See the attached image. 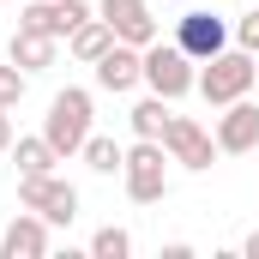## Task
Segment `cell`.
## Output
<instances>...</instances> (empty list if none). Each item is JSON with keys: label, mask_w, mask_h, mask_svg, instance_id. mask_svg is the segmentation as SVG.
<instances>
[{"label": "cell", "mask_w": 259, "mask_h": 259, "mask_svg": "<svg viewBox=\"0 0 259 259\" xmlns=\"http://www.w3.org/2000/svg\"><path fill=\"white\" fill-rule=\"evenodd\" d=\"M12 139H18L12 133V109H0V151H12Z\"/></svg>", "instance_id": "21"}, {"label": "cell", "mask_w": 259, "mask_h": 259, "mask_svg": "<svg viewBox=\"0 0 259 259\" xmlns=\"http://www.w3.org/2000/svg\"><path fill=\"white\" fill-rule=\"evenodd\" d=\"M127 253H133V235H127V229L109 223V229L91 235V259H127Z\"/></svg>", "instance_id": "18"}, {"label": "cell", "mask_w": 259, "mask_h": 259, "mask_svg": "<svg viewBox=\"0 0 259 259\" xmlns=\"http://www.w3.org/2000/svg\"><path fill=\"white\" fill-rule=\"evenodd\" d=\"M84 18H91V6H84V0H30V6L18 12V24H24V30H42V36H55V42H66Z\"/></svg>", "instance_id": "10"}, {"label": "cell", "mask_w": 259, "mask_h": 259, "mask_svg": "<svg viewBox=\"0 0 259 259\" xmlns=\"http://www.w3.org/2000/svg\"><path fill=\"white\" fill-rule=\"evenodd\" d=\"M145 91L181 103L187 91H199V61L181 42H145Z\"/></svg>", "instance_id": "3"}, {"label": "cell", "mask_w": 259, "mask_h": 259, "mask_svg": "<svg viewBox=\"0 0 259 259\" xmlns=\"http://www.w3.org/2000/svg\"><path fill=\"white\" fill-rule=\"evenodd\" d=\"M97 18H109V30H115L121 42H133V49L157 42V18H151L145 0H97Z\"/></svg>", "instance_id": "11"}, {"label": "cell", "mask_w": 259, "mask_h": 259, "mask_svg": "<svg viewBox=\"0 0 259 259\" xmlns=\"http://www.w3.org/2000/svg\"><path fill=\"white\" fill-rule=\"evenodd\" d=\"M24 84H30V72H24L18 61H6V66H0V109L24 103Z\"/></svg>", "instance_id": "19"}, {"label": "cell", "mask_w": 259, "mask_h": 259, "mask_svg": "<svg viewBox=\"0 0 259 259\" xmlns=\"http://www.w3.org/2000/svg\"><path fill=\"white\" fill-rule=\"evenodd\" d=\"M241 259H259V229L247 235V241H241Z\"/></svg>", "instance_id": "22"}, {"label": "cell", "mask_w": 259, "mask_h": 259, "mask_svg": "<svg viewBox=\"0 0 259 259\" xmlns=\"http://www.w3.org/2000/svg\"><path fill=\"white\" fill-rule=\"evenodd\" d=\"M55 49H61V42H55V36H42V30H24V24L12 30V61L24 66V72H42V66H55Z\"/></svg>", "instance_id": "14"}, {"label": "cell", "mask_w": 259, "mask_h": 259, "mask_svg": "<svg viewBox=\"0 0 259 259\" xmlns=\"http://www.w3.org/2000/svg\"><path fill=\"white\" fill-rule=\"evenodd\" d=\"M175 42H181L193 61H211V55H223V49H229V24H223V12H205V6H193V12H181Z\"/></svg>", "instance_id": "8"}, {"label": "cell", "mask_w": 259, "mask_h": 259, "mask_svg": "<svg viewBox=\"0 0 259 259\" xmlns=\"http://www.w3.org/2000/svg\"><path fill=\"white\" fill-rule=\"evenodd\" d=\"M127 127H133V139H163V127H169V97H145V103H133L127 109Z\"/></svg>", "instance_id": "16"}, {"label": "cell", "mask_w": 259, "mask_h": 259, "mask_svg": "<svg viewBox=\"0 0 259 259\" xmlns=\"http://www.w3.org/2000/svg\"><path fill=\"white\" fill-rule=\"evenodd\" d=\"M18 205L24 211H42L55 229H66L78 217V187L61 181V175H18Z\"/></svg>", "instance_id": "5"}, {"label": "cell", "mask_w": 259, "mask_h": 259, "mask_svg": "<svg viewBox=\"0 0 259 259\" xmlns=\"http://www.w3.org/2000/svg\"><path fill=\"white\" fill-rule=\"evenodd\" d=\"M91 78H97V91H133V84H145V49H133V42H115L103 61L91 66Z\"/></svg>", "instance_id": "12"}, {"label": "cell", "mask_w": 259, "mask_h": 259, "mask_svg": "<svg viewBox=\"0 0 259 259\" xmlns=\"http://www.w3.org/2000/svg\"><path fill=\"white\" fill-rule=\"evenodd\" d=\"M121 181H127V199H133V205H157V199L169 193V151H163V139H139V145H127V169H121Z\"/></svg>", "instance_id": "4"}, {"label": "cell", "mask_w": 259, "mask_h": 259, "mask_svg": "<svg viewBox=\"0 0 259 259\" xmlns=\"http://www.w3.org/2000/svg\"><path fill=\"white\" fill-rule=\"evenodd\" d=\"M42 139L66 157H78L84 151V139H91V91H78V84H66L49 97V115H42Z\"/></svg>", "instance_id": "2"}, {"label": "cell", "mask_w": 259, "mask_h": 259, "mask_svg": "<svg viewBox=\"0 0 259 259\" xmlns=\"http://www.w3.org/2000/svg\"><path fill=\"white\" fill-rule=\"evenodd\" d=\"M12 163H18V175H55L61 151H55L42 133H30V139H12Z\"/></svg>", "instance_id": "15"}, {"label": "cell", "mask_w": 259, "mask_h": 259, "mask_svg": "<svg viewBox=\"0 0 259 259\" xmlns=\"http://www.w3.org/2000/svg\"><path fill=\"white\" fill-rule=\"evenodd\" d=\"M78 157L91 163V175H121V169H127V145H115L109 133H91Z\"/></svg>", "instance_id": "17"}, {"label": "cell", "mask_w": 259, "mask_h": 259, "mask_svg": "<svg viewBox=\"0 0 259 259\" xmlns=\"http://www.w3.org/2000/svg\"><path fill=\"white\" fill-rule=\"evenodd\" d=\"M163 151H169V163H181V169H193V175H205V169L217 163V139L199 127L193 115H169V127H163Z\"/></svg>", "instance_id": "6"}, {"label": "cell", "mask_w": 259, "mask_h": 259, "mask_svg": "<svg viewBox=\"0 0 259 259\" xmlns=\"http://www.w3.org/2000/svg\"><path fill=\"white\" fill-rule=\"evenodd\" d=\"M49 229H55V223H49L42 211H24V205H18L12 223H6V235H0V259H42L49 241H55Z\"/></svg>", "instance_id": "9"}, {"label": "cell", "mask_w": 259, "mask_h": 259, "mask_svg": "<svg viewBox=\"0 0 259 259\" xmlns=\"http://www.w3.org/2000/svg\"><path fill=\"white\" fill-rule=\"evenodd\" d=\"M253 84H259V55H247V49H223V55L199 61V97H205L211 109L247 97Z\"/></svg>", "instance_id": "1"}, {"label": "cell", "mask_w": 259, "mask_h": 259, "mask_svg": "<svg viewBox=\"0 0 259 259\" xmlns=\"http://www.w3.org/2000/svg\"><path fill=\"white\" fill-rule=\"evenodd\" d=\"M115 42H121V36H115V30H109V18H97V12H91V18H84L72 36H66L72 61H84V66H97L103 55H109V49H115Z\"/></svg>", "instance_id": "13"}, {"label": "cell", "mask_w": 259, "mask_h": 259, "mask_svg": "<svg viewBox=\"0 0 259 259\" xmlns=\"http://www.w3.org/2000/svg\"><path fill=\"white\" fill-rule=\"evenodd\" d=\"M217 151L223 157H247V151H259V103H247V97H235V103H223V115H217Z\"/></svg>", "instance_id": "7"}, {"label": "cell", "mask_w": 259, "mask_h": 259, "mask_svg": "<svg viewBox=\"0 0 259 259\" xmlns=\"http://www.w3.org/2000/svg\"><path fill=\"white\" fill-rule=\"evenodd\" d=\"M235 49L259 55V0H253V12H241V18H235Z\"/></svg>", "instance_id": "20"}]
</instances>
